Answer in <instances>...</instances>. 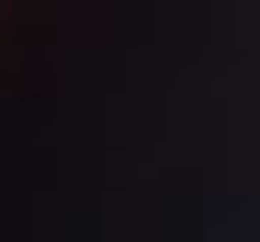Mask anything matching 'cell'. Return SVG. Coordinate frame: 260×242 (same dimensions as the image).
Segmentation results:
<instances>
[]
</instances>
